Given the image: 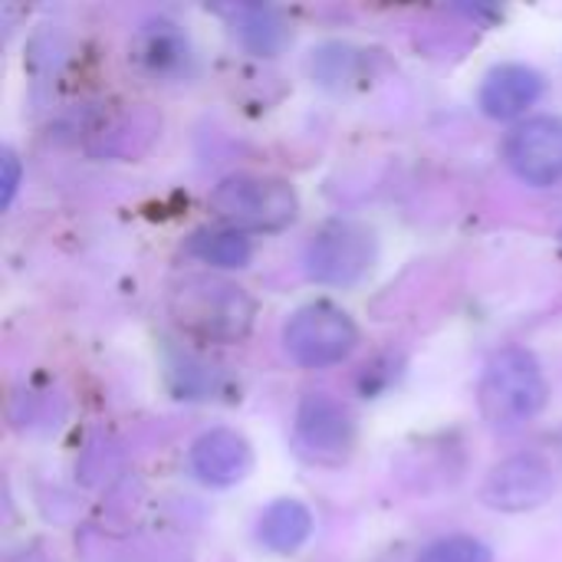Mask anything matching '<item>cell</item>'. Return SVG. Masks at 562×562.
I'll use <instances>...</instances> for the list:
<instances>
[{"label": "cell", "instance_id": "6da1fadb", "mask_svg": "<svg viewBox=\"0 0 562 562\" xmlns=\"http://www.w3.org/2000/svg\"><path fill=\"white\" fill-rule=\"evenodd\" d=\"M477 402L484 422L501 435L533 425L550 402V385L537 356L527 349H501L481 375Z\"/></svg>", "mask_w": 562, "mask_h": 562}, {"label": "cell", "instance_id": "7a4b0ae2", "mask_svg": "<svg viewBox=\"0 0 562 562\" xmlns=\"http://www.w3.org/2000/svg\"><path fill=\"white\" fill-rule=\"evenodd\" d=\"M257 316L244 286L217 277H191L171 293V319L198 342H240Z\"/></svg>", "mask_w": 562, "mask_h": 562}, {"label": "cell", "instance_id": "3957f363", "mask_svg": "<svg viewBox=\"0 0 562 562\" xmlns=\"http://www.w3.org/2000/svg\"><path fill=\"white\" fill-rule=\"evenodd\" d=\"M211 211L240 234H273L296 221L300 201L283 178L240 171L211 191Z\"/></svg>", "mask_w": 562, "mask_h": 562}, {"label": "cell", "instance_id": "277c9868", "mask_svg": "<svg viewBox=\"0 0 562 562\" xmlns=\"http://www.w3.org/2000/svg\"><path fill=\"white\" fill-rule=\"evenodd\" d=\"M359 329L352 316L333 303H310L283 326V349L303 369H329L352 356Z\"/></svg>", "mask_w": 562, "mask_h": 562}, {"label": "cell", "instance_id": "5b68a950", "mask_svg": "<svg viewBox=\"0 0 562 562\" xmlns=\"http://www.w3.org/2000/svg\"><path fill=\"white\" fill-rule=\"evenodd\" d=\"M372 263H375V237L369 227L356 221L323 224L303 250L306 277L326 286H352L372 270Z\"/></svg>", "mask_w": 562, "mask_h": 562}, {"label": "cell", "instance_id": "8992f818", "mask_svg": "<svg viewBox=\"0 0 562 562\" xmlns=\"http://www.w3.org/2000/svg\"><path fill=\"white\" fill-rule=\"evenodd\" d=\"M293 441L296 451L313 464H342L356 445V418L339 398L313 392L296 408Z\"/></svg>", "mask_w": 562, "mask_h": 562}, {"label": "cell", "instance_id": "52a82bcc", "mask_svg": "<svg viewBox=\"0 0 562 562\" xmlns=\"http://www.w3.org/2000/svg\"><path fill=\"white\" fill-rule=\"evenodd\" d=\"M553 491H557V471L547 458L514 454L487 474L481 487V501L501 514H527L543 507L553 497Z\"/></svg>", "mask_w": 562, "mask_h": 562}, {"label": "cell", "instance_id": "ba28073f", "mask_svg": "<svg viewBox=\"0 0 562 562\" xmlns=\"http://www.w3.org/2000/svg\"><path fill=\"white\" fill-rule=\"evenodd\" d=\"M504 158L517 178L547 188L562 178V119L537 115L520 122L504 145Z\"/></svg>", "mask_w": 562, "mask_h": 562}, {"label": "cell", "instance_id": "9c48e42d", "mask_svg": "<svg viewBox=\"0 0 562 562\" xmlns=\"http://www.w3.org/2000/svg\"><path fill=\"white\" fill-rule=\"evenodd\" d=\"M191 474L207 487H234L254 471V448L234 428L204 431L188 451Z\"/></svg>", "mask_w": 562, "mask_h": 562}, {"label": "cell", "instance_id": "30bf717a", "mask_svg": "<svg viewBox=\"0 0 562 562\" xmlns=\"http://www.w3.org/2000/svg\"><path fill=\"white\" fill-rule=\"evenodd\" d=\"M543 95V76L533 66L524 63H504L494 66L477 92V105L484 115L507 122V119H520L530 105H537Z\"/></svg>", "mask_w": 562, "mask_h": 562}, {"label": "cell", "instance_id": "8fae6325", "mask_svg": "<svg viewBox=\"0 0 562 562\" xmlns=\"http://www.w3.org/2000/svg\"><path fill=\"white\" fill-rule=\"evenodd\" d=\"M310 533H313V514L303 501H293V497L273 501L260 514V524H257V540L270 553H280V557L296 553L310 540Z\"/></svg>", "mask_w": 562, "mask_h": 562}, {"label": "cell", "instance_id": "7c38bea8", "mask_svg": "<svg viewBox=\"0 0 562 562\" xmlns=\"http://www.w3.org/2000/svg\"><path fill=\"white\" fill-rule=\"evenodd\" d=\"M188 254L217 270H240L250 263V240L234 227H201L188 237Z\"/></svg>", "mask_w": 562, "mask_h": 562}, {"label": "cell", "instance_id": "4fadbf2b", "mask_svg": "<svg viewBox=\"0 0 562 562\" xmlns=\"http://www.w3.org/2000/svg\"><path fill=\"white\" fill-rule=\"evenodd\" d=\"M135 59L151 72V76H168V72H178L191 49H188V40L175 30H168V23H158L145 33H138L135 46H132Z\"/></svg>", "mask_w": 562, "mask_h": 562}, {"label": "cell", "instance_id": "5bb4252c", "mask_svg": "<svg viewBox=\"0 0 562 562\" xmlns=\"http://www.w3.org/2000/svg\"><path fill=\"white\" fill-rule=\"evenodd\" d=\"M227 13L234 16V30L250 53L273 56L283 46L286 40L283 20L270 7H231Z\"/></svg>", "mask_w": 562, "mask_h": 562}, {"label": "cell", "instance_id": "9a60e30c", "mask_svg": "<svg viewBox=\"0 0 562 562\" xmlns=\"http://www.w3.org/2000/svg\"><path fill=\"white\" fill-rule=\"evenodd\" d=\"M415 562H494L491 550L474 537H445L422 550Z\"/></svg>", "mask_w": 562, "mask_h": 562}, {"label": "cell", "instance_id": "2e32d148", "mask_svg": "<svg viewBox=\"0 0 562 562\" xmlns=\"http://www.w3.org/2000/svg\"><path fill=\"white\" fill-rule=\"evenodd\" d=\"M20 161H16V155L13 151H3V207H10L13 204V198H16V188H20Z\"/></svg>", "mask_w": 562, "mask_h": 562}]
</instances>
